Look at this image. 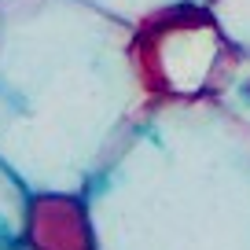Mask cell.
Masks as SVG:
<instances>
[{
    "mask_svg": "<svg viewBox=\"0 0 250 250\" xmlns=\"http://www.w3.org/2000/svg\"><path fill=\"white\" fill-rule=\"evenodd\" d=\"M140 110L125 19L92 0H0V158L30 191H85Z\"/></svg>",
    "mask_w": 250,
    "mask_h": 250,
    "instance_id": "6da1fadb",
    "label": "cell"
},
{
    "mask_svg": "<svg viewBox=\"0 0 250 250\" xmlns=\"http://www.w3.org/2000/svg\"><path fill=\"white\" fill-rule=\"evenodd\" d=\"M85 199L100 250H250V133L210 100L147 103Z\"/></svg>",
    "mask_w": 250,
    "mask_h": 250,
    "instance_id": "7a4b0ae2",
    "label": "cell"
},
{
    "mask_svg": "<svg viewBox=\"0 0 250 250\" xmlns=\"http://www.w3.org/2000/svg\"><path fill=\"white\" fill-rule=\"evenodd\" d=\"M228 33L203 0H177L129 22V62L147 103L206 100Z\"/></svg>",
    "mask_w": 250,
    "mask_h": 250,
    "instance_id": "3957f363",
    "label": "cell"
},
{
    "mask_svg": "<svg viewBox=\"0 0 250 250\" xmlns=\"http://www.w3.org/2000/svg\"><path fill=\"white\" fill-rule=\"evenodd\" d=\"M22 250H100L85 191H30Z\"/></svg>",
    "mask_w": 250,
    "mask_h": 250,
    "instance_id": "277c9868",
    "label": "cell"
},
{
    "mask_svg": "<svg viewBox=\"0 0 250 250\" xmlns=\"http://www.w3.org/2000/svg\"><path fill=\"white\" fill-rule=\"evenodd\" d=\"M206 100L217 103L232 122H239L250 133V48L232 44L221 59L217 74L210 81V92Z\"/></svg>",
    "mask_w": 250,
    "mask_h": 250,
    "instance_id": "5b68a950",
    "label": "cell"
},
{
    "mask_svg": "<svg viewBox=\"0 0 250 250\" xmlns=\"http://www.w3.org/2000/svg\"><path fill=\"white\" fill-rule=\"evenodd\" d=\"M30 206V188L15 169L0 158V247H19Z\"/></svg>",
    "mask_w": 250,
    "mask_h": 250,
    "instance_id": "8992f818",
    "label": "cell"
},
{
    "mask_svg": "<svg viewBox=\"0 0 250 250\" xmlns=\"http://www.w3.org/2000/svg\"><path fill=\"white\" fill-rule=\"evenodd\" d=\"M228 33V41L239 48H250V0H203Z\"/></svg>",
    "mask_w": 250,
    "mask_h": 250,
    "instance_id": "52a82bcc",
    "label": "cell"
},
{
    "mask_svg": "<svg viewBox=\"0 0 250 250\" xmlns=\"http://www.w3.org/2000/svg\"><path fill=\"white\" fill-rule=\"evenodd\" d=\"M96 8L110 11V15L125 19V22H136V19H144L147 11L162 8V4H177V0H92Z\"/></svg>",
    "mask_w": 250,
    "mask_h": 250,
    "instance_id": "ba28073f",
    "label": "cell"
},
{
    "mask_svg": "<svg viewBox=\"0 0 250 250\" xmlns=\"http://www.w3.org/2000/svg\"><path fill=\"white\" fill-rule=\"evenodd\" d=\"M0 250H22V247H0Z\"/></svg>",
    "mask_w": 250,
    "mask_h": 250,
    "instance_id": "9c48e42d",
    "label": "cell"
}]
</instances>
